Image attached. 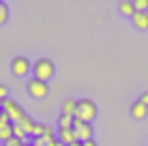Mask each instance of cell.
I'll use <instances>...</instances> for the list:
<instances>
[{
	"label": "cell",
	"instance_id": "7c38bea8",
	"mask_svg": "<svg viewBox=\"0 0 148 146\" xmlns=\"http://www.w3.org/2000/svg\"><path fill=\"white\" fill-rule=\"evenodd\" d=\"M34 125H37V123H34V120H32V118H30L28 114H26V116L22 118V123H19V127L24 129V133H26V135H32V129H34Z\"/></svg>",
	"mask_w": 148,
	"mask_h": 146
},
{
	"label": "cell",
	"instance_id": "4fadbf2b",
	"mask_svg": "<svg viewBox=\"0 0 148 146\" xmlns=\"http://www.w3.org/2000/svg\"><path fill=\"white\" fill-rule=\"evenodd\" d=\"M75 108H77V101H75V99H64V101H62V114L73 116V114H75Z\"/></svg>",
	"mask_w": 148,
	"mask_h": 146
},
{
	"label": "cell",
	"instance_id": "484cf974",
	"mask_svg": "<svg viewBox=\"0 0 148 146\" xmlns=\"http://www.w3.org/2000/svg\"><path fill=\"white\" fill-rule=\"evenodd\" d=\"M71 146H82V144H79V142H75V144H71Z\"/></svg>",
	"mask_w": 148,
	"mask_h": 146
},
{
	"label": "cell",
	"instance_id": "4316f807",
	"mask_svg": "<svg viewBox=\"0 0 148 146\" xmlns=\"http://www.w3.org/2000/svg\"><path fill=\"white\" fill-rule=\"evenodd\" d=\"M22 146H32V144H28V142H24V144H22Z\"/></svg>",
	"mask_w": 148,
	"mask_h": 146
},
{
	"label": "cell",
	"instance_id": "83f0119b",
	"mask_svg": "<svg viewBox=\"0 0 148 146\" xmlns=\"http://www.w3.org/2000/svg\"><path fill=\"white\" fill-rule=\"evenodd\" d=\"M0 112H2V110H0Z\"/></svg>",
	"mask_w": 148,
	"mask_h": 146
},
{
	"label": "cell",
	"instance_id": "8fae6325",
	"mask_svg": "<svg viewBox=\"0 0 148 146\" xmlns=\"http://www.w3.org/2000/svg\"><path fill=\"white\" fill-rule=\"evenodd\" d=\"M118 13H120V15H127V17H133V13H135L133 2H129V0H122V2H118Z\"/></svg>",
	"mask_w": 148,
	"mask_h": 146
},
{
	"label": "cell",
	"instance_id": "ffe728a7",
	"mask_svg": "<svg viewBox=\"0 0 148 146\" xmlns=\"http://www.w3.org/2000/svg\"><path fill=\"white\" fill-rule=\"evenodd\" d=\"M7 125H11V120H9V116L4 112H0V127H7Z\"/></svg>",
	"mask_w": 148,
	"mask_h": 146
},
{
	"label": "cell",
	"instance_id": "277c9868",
	"mask_svg": "<svg viewBox=\"0 0 148 146\" xmlns=\"http://www.w3.org/2000/svg\"><path fill=\"white\" fill-rule=\"evenodd\" d=\"M26 88H28V93H30V97H32V99H43V97H47V95H49V84L47 82H41V80H37V77L30 80V82L26 84Z\"/></svg>",
	"mask_w": 148,
	"mask_h": 146
},
{
	"label": "cell",
	"instance_id": "6da1fadb",
	"mask_svg": "<svg viewBox=\"0 0 148 146\" xmlns=\"http://www.w3.org/2000/svg\"><path fill=\"white\" fill-rule=\"evenodd\" d=\"M73 118L82 120V123H92V120L97 118V103L92 101V99H79Z\"/></svg>",
	"mask_w": 148,
	"mask_h": 146
},
{
	"label": "cell",
	"instance_id": "ba28073f",
	"mask_svg": "<svg viewBox=\"0 0 148 146\" xmlns=\"http://www.w3.org/2000/svg\"><path fill=\"white\" fill-rule=\"evenodd\" d=\"M131 22L137 30H148V11H135Z\"/></svg>",
	"mask_w": 148,
	"mask_h": 146
},
{
	"label": "cell",
	"instance_id": "5b68a950",
	"mask_svg": "<svg viewBox=\"0 0 148 146\" xmlns=\"http://www.w3.org/2000/svg\"><path fill=\"white\" fill-rule=\"evenodd\" d=\"M30 69H32V62H30L26 56H15L11 60V73L15 75V77H24V75H28Z\"/></svg>",
	"mask_w": 148,
	"mask_h": 146
},
{
	"label": "cell",
	"instance_id": "603a6c76",
	"mask_svg": "<svg viewBox=\"0 0 148 146\" xmlns=\"http://www.w3.org/2000/svg\"><path fill=\"white\" fill-rule=\"evenodd\" d=\"M0 99H7V86L0 84Z\"/></svg>",
	"mask_w": 148,
	"mask_h": 146
},
{
	"label": "cell",
	"instance_id": "7402d4cb",
	"mask_svg": "<svg viewBox=\"0 0 148 146\" xmlns=\"http://www.w3.org/2000/svg\"><path fill=\"white\" fill-rule=\"evenodd\" d=\"M140 101H142V103H144L146 108H148V90H144V93L140 95Z\"/></svg>",
	"mask_w": 148,
	"mask_h": 146
},
{
	"label": "cell",
	"instance_id": "44dd1931",
	"mask_svg": "<svg viewBox=\"0 0 148 146\" xmlns=\"http://www.w3.org/2000/svg\"><path fill=\"white\" fill-rule=\"evenodd\" d=\"M24 142H19V140H15V138H11V140H7L2 146H22Z\"/></svg>",
	"mask_w": 148,
	"mask_h": 146
},
{
	"label": "cell",
	"instance_id": "52a82bcc",
	"mask_svg": "<svg viewBox=\"0 0 148 146\" xmlns=\"http://www.w3.org/2000/svg\"><path fill=\"white\" fill-rule=\"evenodd\" d=\"M58 138L52 133V129H49L45 135H41V138H32V146H58Z\"/></svg>",
	"mask_w": 148,
	"mask_h": 146
},
{
	"label": "cell",
	"instance_id": "d4e9b609",
	"mask_svg": "<svg viewBox=\"0 0 148 146\" xmlns=\"http://www.w3.org/2000/svg\"><path fill=\"white\" fill-rule=\"evenodd\" d=\"M2 103H4V99H0V110H2Z\"/></svg>",
	"mask_w": 148,
	"mask_h": 146
},
{
	"label": "cell",
	"instance_id": "d6986e66",
	"mask_svg": "<svg viewBox=\"0 0 148 146\" xmlns=\"http://www.w3.org/2000/svg\"><path fill=\"white\" fill-rule=\"evenodd\" d=\"M133 7H135V11H146L148 9V0H135Z\"/></svg>",
	"mask_w": 148,
	"mask_h": 146
},
{
	"label": "cell",
	"instance_id": "9a60e30c",
	"mask_svg": "<svg viewBox=\"0 0 148 146\" xmlns=\"http://www.w3.org/2000/svg\"><path fill=\"white\" fill-rule=\"evenodd\" d=\"M13 138V125H7V127H0V142H7V140Z\"/></svg>",
	"mask_w": 148,
	"mask_h": 146
},
{
	"label": "cell",
	"instance_id": "5bb4252c",
	"mask_svg": "<svg viewBox=\"0 0 148 146\" xmlns=\"http://www.w3.org/2000/svg\"><path fill=\"white\" fill-rule=\"evenodd\" d=\"M73 123H75L73 116H69V114H62V116L58 118V129H73Z\"/></svg>",
	"mask_w": 148,
	"mask_h": 146
},
{
	"label": "cell",
	"instance_id": "e0dca14e",
	"mask_svg": "<svg viewBox=\"0 0 148 146\" xmlns=\"http://www.w3.org/2000/svg\"><path fill=\"white\" fill-rule=\"evenodd\" d=\"M13 138H15V140H19V142H26L28 135L24 133V129L19 127V125H13Z\"/></svg>",
	"mask_w": 148,
	"mask_h": 146
},
{
	"label": "cell",
	"instance_id": "3957f363",
	"mask_svg": "<svg viewBox=\"0 0 148 146\" xmlns=\"http://www.w3.org/2000/svg\"><path fill=\"white\" fill-rule=\"evenodd\" d=\"M2 112L9 116L11 125H19V123H22V118L26 116L24 108H22V105H19L17 101H13V99H4V103H2Z\"/></svg>",
	"mask_w": 148,
	"mask_h": 146
},
{
	"label": "cell",
	"instance_id": "7a4b0ae2",
	"mask_svg": "<svg viewBox=\"0 0 148 146\" xmlns=\"http://www.w3.org/2000/svg\"><path fill=\"white\" fill-rule=\"evenodd\" d=\"M54 71H56V67H54V62L49 58H39L37 62L32 64L34 77L41 80V82H49V80L54 77Z\"/></svg>",
	"mask_w": 148,
	"mask_h": 146
},
{
	"label": "cell",
	"instance_id": "9c48e42d",
	"mask_svg": "<svg viewBox=\"0 0 148 146\" xmlns=\"http://www.w3.org/2000/svg\"><path fill=\"white\" fill-rule=\"evenodd\" d=\"M131 116H133L135 120H144V118L148 116V108L140 101V99L131 103Z\"/></svg>",
	"mask_w": 148,
	"mask_h": 146
},
{
	"label": "cell",
	"instance_id": "30bf717a",
	"mask_svg": "<svg viewBox=\"0 0 148 146\" xmlns=\"http://www.w3.org/2000/svg\"><path fill=\"white\" fill-rule=\"evenodd\" d=\"M58 142H62L64 146H71V144H75L77 140H75V133H73V129H58Z\"/></svg>",
	"mask_w": 148,
	"mask_h": 146
},
{
	"label": "cell",
	"instance_id": "2e32d148",
	"mask_svg": "<svg viewBox=\"0 0 148 146\" xmlns=\"http://www.w3.org/2000/svg\"><path fill=\"white\" fill-rule=\"evenodd\" d=\"M49 131V127L47 125H41V123H37L34 125V129H32V138H41V135H45Z\"/></svg>",
	"mask_w": 148,
	"mask_h": 146
},
{
	"label": "cell",
	"instance_id": "8992f818",
	"mask_svg": "<svg viewBox=\"0 0 148 146\" xmlns=\"http://www.w3.org/2000/svg\"><path fill=\"white\" fill-rule=\"evenodd\" d=\"M73 133H75V140H77L79 144L88 142V140H92V125L90 123H82V120H75L73 123Z\"/></svg>",
	"mask_w": 148,
	"mask_h": 146
},
{
	"label": "cell",
	"instance_id": "cb8c5ba5",
	"mask_svg": "<svg viewBox=\"0 0 148 146\" xmlns=\"http://www.w3.org/2000/svg\"><path fill=\"white\" fill-rule=\"evenodd\" d=\"M82 146H99V144H97V142H95V140H88V142H84V144H82Z\"/></svg>",
	"mask_w": 148,
	"mask_h": 146
},
{
	"label": "cell",
	"instance_id": "ac0fdd59",
	"mask_svg": "<svg viewBox=\"0 0 148 146\" xmlns=\"http://www.w3.org/2000/svg\"><path fill=\"white\" fill-rule=\"evenodd\" d=\"M7 19H9V7L4 2H0V26H2Z\"/></svg>",
	"mask_w": 148,
	"mask_h": 146
}]
</instances>
